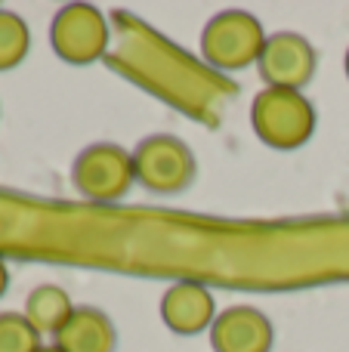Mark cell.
I'll return each instance as SVG.
<instances>
[{
    "mask_svg": "<svg viewBox=\"0 0 349 352\" xmlns=\"http://www.w3.org/2000/svg\"><path fill=\"white\" fill-rule=\"evenodd\" d=\"M74 312L68 294L59 285H41L28 294L25 300V318L34 324L37 334H59L62 324L68 322V316Z\"/></svg>",
    "mask_w": 349,
    "mask_h": 352,
    "instance_id": "cell-10",
    "label": "cell"
},
{
    "mask_svg": "<svg viewBox=\"0 0 349 352\" xmlns=\"http://www.w3.org/2000/svg\"><path fill=\"white\" fill-rule=\"evenodd\" d=\"M161 318L173 334H198V331L210 328L216 318L214 294L201 281H177L161 297Z\"/></svg>",
    "mask_w": 349,
    "mask_h": 352,
    "instance_id": "cell-8",
    "label": "cell"
},
{
    "mask_svg": "<svg viewBox=\"0 0 349 352\" xmlns=\"http://www.w3.org/2000/svg\"><path fill=\"white\" fill-rule=\"evenodd\" d=\"M37 352H62V349H59V346H41Z\"/></svg>",
    "mask_w": 349,
    "mask_h": 352,
    "instance_id": "cell-14",
    "label": "cell"
},
{
    "mask_svg": "<svg viewBox=\"0 0 349 352\" xmlns=\"http://www.w3.org/2000/svg\"><path fill=\"white\" fill-rule=\"evenodd\" d=\"M28 47H31V34L25 19L16 16V12L0 10V72L16 68L28 56Z\"/></svg>",
    "mask_w": 349,
    "mask_h": 352,
    "instance_id": "cell-11",
    "label": "cell"
},
{
    "mask_svg": "<svg viewBox=\"0 0 349 352\" xmlns=\"http://www.w3.org/2000/svg\"><path fill=\"white\" fill-rule=\"evenodd\" d=\"M49 43L68 65H90L109 47V25L90 3H68L49 25Z\"/></svg>",
    "mask_w": 349,
    "mask_h": 352,
    "instance_id": "cell-5",
    "label": "cell"
},
{
    "mask_svg": "<svg viewBox=\"0 0 349 352\" xmlns=\"http://www.w3.org/2000/svg\"><path fill=\"white\" fill-rule=\"evenodd\" d=\"M275 331L272 322L254 306H232L210 324L214 352H269Z\"/></svg>",
    "mask_w": 349,
    "mask_h": 352,
    "instance_id": "cell-7",
    "label": "cell"
},
{
    "mask_svg": "<svg viewBox=\"0 0 349 352\" xmlns=\"http://www.w3.org/2000/svg\"><path fill=\"white\" fill-rule=\"evenodd\" d=\"M6 285H10V272H6V263H3V256H0V297H3Z\"/></svg>",
    "mask_w": 349,
    "mask_h": 352,
    "instance_id": "cell-13",
    "label": "cell"
},
{
    "mask_svg": "<svg viewBox=\"0 0 349 352\" xmlns=\"http://www.w3.org/2000/svg\"><path fill=\"white\" fill-rule=\"evenodd\" d=\"M133 173L142 186L158 195L183 192L195 179V155L179 136H146L133 152Z\"/></svg>",
    "mask_w": 349,
    "mask_h": 352,
    "instance_id": "cell-3",
    "label": "cell"
},
{
    "mask_svg": "<svg viewBox=\"0 0 349 352\" xmlns=\"http://www.w3.org/2000/svg\"><path fill=\"white\" fill-rule=\"evenodd\" d=\"M115 324L96 306H74L68 322L56 334V346L62 352H115Z\"/></svg>",
    "mask_w": 349,
    "mask_h": 352,
    "instance_id": "cell-9",
    "label": "cell"
},
{
    "mask_svg": "<svg viewBox=\"0 0 349 352\" xmlns=\"http://www.w3.org/2000/svg\"><path fill=\"white\" fill-rule=\"evenodd\" d=\"M344 68H346V78H349V50H346V59H344Z\"/></svg>",
    "mask_w": 349,
    "mask_h": 352,
    "instance_id": "cell-15",
    "label": "cell"
},
{
    "mask_svg": "<svg viewBox=\"0 0 349 352\" xmlns=\"http://www.w3.org/2000/svg\"><path fill=\"white\" fill-rule=\"evenodd\" d=\"M266 47V31L257 16L245 10H226L201 31V56L216 72H241L254 65Z\"/></svg>",
    "mask_w": 349,
    "mask_h": 352,
    "instance_id": "cell-2",
    "label": "cell"
},
{
    "mask_svg": "<svg viewBox=\"0 0 349 352\" xmlns=\"http://www.w3.org/2000/svg\"><path fill=\"white\" fill-rule=\"evenodd\" d=\"M41 334L25 312H0V352H37Z\"/></svg>",
    "mask_w": 349,
    "mask_h": 352,
    "instance_id": "cell-12",
    "label": "cell"
},
{
    "mask_svg": "<svg viewBox=\"0 0 349 352\" xmlns=\"http://www.w3.org/2000/svg\"><path fill=\"white\" fill-rule=\"evenodd\" d=\"M71 179L84 198L90 201H117L130 192L133 173V155H127L115 142H96L74 158Z\"/></svg>",
    "mask_w": 349,
    "mask_h": 352,
    "instance_id": "cell-4",
    "label": "cell"
},
{
    "mask_svg": "<svg viewBox=\"0 0 349 352\" xmlns=\"http://www.w3.org/2000/svg\"><path fill=\"white\" fill-rule=\"evenodd\" d=\"M254 133L272 148H300L315 130V109L303 93L266 87L251 105Z\"/></svg>",
    "mask_w": 349,
    "mask_h": 352,
    "instance_id": "cell-1",
    "label": "cell"
},
{
    "mask_svg": "<svg viewBox=\"0 0 349 352\" xmlns=\"http://www.w3.org/2000/svg\"><path fill=\"white\" fill-rule=\"evenodd\" d=\"M315 50L297 31H278V34L266 37V47L257 59L260 78L266 80V87L275 90H297L313 80L315 74Z\"/></svg>",
    "mask_w": 349,
    "mask_h": 352,
    "instance_id": "cell-6",
    "label": "cell"
}]
</instances>
